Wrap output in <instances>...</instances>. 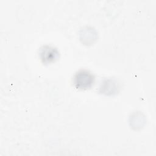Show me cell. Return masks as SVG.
I'll return each mask as SVG.
<instances>
[{
	"mask_svg": "<svg viewBox=\"0 0 156 156\" xmlns=\"http://www.w3.org/2000/svg\"><path fill=\"white\" fill-rule=\"evenodd\" d=\"M40 58L43 62L49 63L54 61L58 55L57 49L53 47L44 46L40 49Z\"/></svg>",
	"mask_w": 156,
	"mask_h": 156,
	"instance_id": "obj_2",
	"label": "cell"
},
{
	"mask_svg": "<svg viewBox=\"0 0 156 156\" xmlns=\"http://www.w3.org/2000/svg\"><path fill=\"white\" fill-rule=\"evenodd\" d=\"M94 80V76L91 73L86 70H80L75 74L74 83L77 88L85 89L92 85Z\"/></svg>",
	"mask_w": 156,
	"mask_h": 156,
	"instance_id": "obj_1",
	"label": "cell"
}]
</instances>
